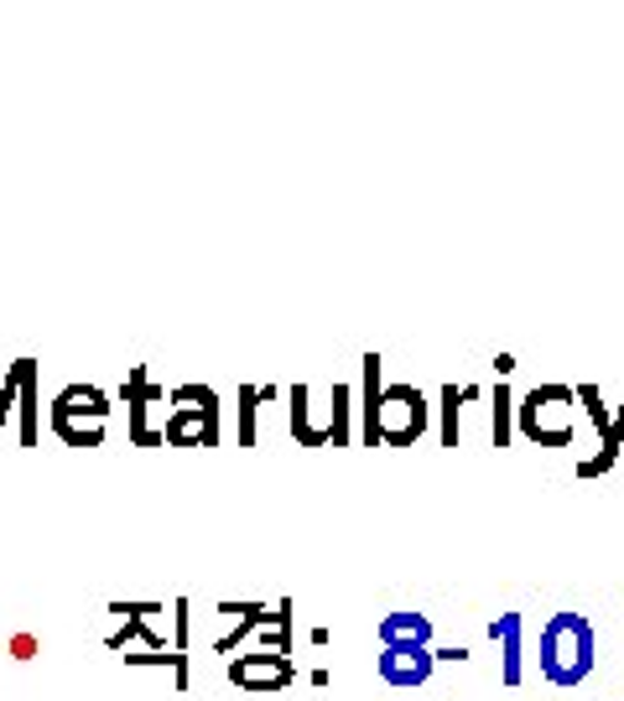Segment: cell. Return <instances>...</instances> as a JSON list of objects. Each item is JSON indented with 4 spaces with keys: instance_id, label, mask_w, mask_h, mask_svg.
<instances>
[{
    "instance_id": "1",
    "label": "cell",
    "mask_w": 624,
    "mask_h": 701,
    "mask_svg": "<svg viewBox=\"0 0 624 701\" xmlns=\"http://www.w3.org/2000/svg\"><path fill=\"white\" fill-rule=\"evenodd\" d=\"M599 665V634L588 613H552L541 629V676L552 686H583Z\"/></svg>"
},
{
    "instance_id": "2",
    "label": "cell",
    "mask_w": 624,
    "mask_h": 701,
    "mask_svg": "<svg viewBox=\"0 0 624 701\" xmlns=\"http://www.w3.org/2000/svg\"><path fill=\"white\" fill-rule=\"evenodd\" d=\"M573 411H577V390L573 385H536L526 396L515 400V426L521 437L536 447H567L573 442Z\"/></svg>"
},
{
    "instance_id": "3",
    "label": "cell",
    "mask_w": 624,
    "mask_h": 701,
    "mask_svg": "<svg viewBox=\"0 0 624 701\" xmlns=\"http://www.w3.org/2000/svg\"><path fill=\"white\" fill-rule=\"evenodd\" d=\"M427 421H433V405H427V396L416 385H385L380 390V442L385 447L422 442Z\"/></svg>"
},
{
    "instance_id": "4",
    "label": "cell",
    "mask_w": 624,
    "mask_h": 701,
    "mask_svg": "<svg viewBox=\"0 0 624 701\" xmlns=\"http://www.w3.org/2000/svg\"><path fill=\"white\" fill-rule=\"evenodd\" d=\"M375 671H380L385 686L411 691V686H427V680H433L437 654H433V644H380V654H375Z\"/></svg>"
},
{
    "instance_id": "5",
    "label": "cell",
    "mask_w": 624,
    "mask_h": 701,
    "mask_svg": "<svg viewBox=\"0 0 624 701\" xmlns=\"http://www.w3.org/2000/svg\"><path fill=\"white\" fill-rule=\"evenodd\" d=\"M229 680L245 686V691H255V697H271V691H287L291 680H297V665H291L287 654H235L229 660Z\"/></svg>"
},
{
    "instance_id": "6",
    "label": "cell",
    "mask_w": 624,
    "mask_h": 701,
    "mask_svg": "<svg viewBox=\"0 0 624 701\" xmlns=\"http://www.w3.org/2000/svg\"><path fill=\"white\" fill-rule=\"evenodd\" d=\"M489 639L500 644V680L504 686H521L526 680V613H500L489 618Z\"/></svg>"
},
{
    "instance_id": "7",
    "label": "cell",
    "mask_w": 624,
    "mask_h": 701,
    "mask_svg": "<svg viewBox=\"0 0 624 701\" xmlns=\"http://www.w3.org/2000/svg\"><path fill=\"white\" fill-rule=\"evenodd\" d=\"M380 370H385V359L375 349L364 353L360 359V405H354V411H360V437H364V447H375L380 442Z\"/></svg>"
},
{
    "instance_id": "8",
    "label": "cell",
    "mask_w": 624,
    "mask_h": 701,
    "mask_svg": "<svg viewBox=\"0 0 624 701\" xmlns=\"http://www.w3.org/2000/svg\"><path fill=\"white\" fill-rule=\"evenodd\" d=\"M167 442H183V447H214L219 442V405L214 411H188V405H177L167 421Z\"/></svg>"
},
{
    "instance_id": "9",
    "label": "cell",
    "mask_w": 624,
    "mask_h": 701,
    "mask_svg": "<svg viewBox=\"0 0 624 701\" xmlns=\"http://www.w3.org/2000/svg\"><path fill=\"white\" fill-rule=\"evenodd\" d=\"M375 634H380V644H433V618L427 613H385Z\"/></svg>"
},
{
    "instance_id": "10",
    "label": "cell",
    "mask_w": 624,
    "mask_h": 701,
    "mask_svg": "<svg viewBox=\"0 0 624 701\" xmlns=\"http://www.w3.org/2000/svg\"><path fill=\"white\" fill-rule=\"evenodd\" d=\"M308 400H312L308 385H291V437H297L302 447H323L328 442V426H317V421H312Z\"/></svg>"
},
{
    "instance_id": "11",
    "label": "cell",
    "mask_w": 624,
    "mask_h": 701,
    "mask_svg": "<svg viewBox=\"0 0 624 701\" xmlns=\"http://www.w3.org/2000/svg\"><path fill=\"white\" fill-rule=\"evenodd\" d=\"M328 442H354V385H334V411H328Z\"/></svg>"
},
{
    "instance_id": "12",
    "label": "cell",
    "mask_w": 624,
    "mask_h": 701,
    "mask_svg": "<svg viewBox=\"0 0 624 701\" xmlns=\"http://www.w3.org/2000/svg\"><path fill=\"white\" fill-rule=\"evenodd\" d=\"M276 385H240V447H255V411L261 400H276Z\"/></svg>"
},
{
    "instance_id": "13",
    "label": "cell",
    "mask_w": 624,
    "mask_h": 701,
    "mask_svg": "<svg viewBox=\"0 0 624 701\" xmlns=\"http://www.w3.org/2000/svg\"><path fill=\"white\" fill-rule=\"evenodd\" d=\"M620 447H624V426H609V437H599V452L577 463V478H603L609 467L620 463Z\"/></svg>"
},
{
    "instance_id": "14",
    "label": "cell",
    "mask_w": 624,
    "mask_h": 701,
    "mask_svg": "<svg viewBox=\"0 0 624 701\" xmlns=\"http://www.w3.org/2000/svg\"><path fill=\"white\" fill-rule=\"evenodd\" d=\"M479 396V385H442V447H458V405Z\"/></svg>"
},
{
    "instance_id": "15",
    "label": "cell",
    "mask_w": 624,
    "mask_h": 701,
    "mask_svg": "<svg viewBox=\"0 0 624 701\" xmlns=\"http://www.w3.org/2000/svg\"><path fill=\"white\" fill-rule=\"evenodd\" d=\"M489 405H495V447H510V437H515V396H510L504 379L489 390Z\"/></svg>"
},
{
    "instance_id": "16",
    "label": "cell",
    "mask_w": 624,
    "mask_h": 701,
    "mask_svg": "<svg viewBox=\"0 0 624 701\" xmlns=\"http://www.w3.org/2000/svg\"><path fill=\"white\" fill-rule=\"evenodd\" d=\"M573 390H577V405H583V416L594 421V431H599V437H609V426H614V411L603 405L599 385H573Z\"/></svg>"
},
{
    "instance_id": "17",
    "label": "cell",
    "mask_w": 624,
    "mask_h": 701,
    "mask_svg": "<svg viewBox=\"0 0 624 701\" xmlns=\"http://www.w3.org/2000/svg\"><path fill=\"white\" fill-rule=\"evenodd\" d=\"M172 400H177V405H188V411H214L219 405V396L209 390V385H177Z\"/></svg>"
},
{
    "instance_id": "18",
    "label": "cell",
    "mask_w": 624,
    "mask_h": 701,
    "mask_svg": "<svg viewBox=\"0 0 624 701\" xmlns=\"http://www.w3.org/2000/svg\"><path fill=\"white\" fill-rule=\"evenodd\" d=\"M437 660H458V665H463V660H469V650H463V644H442V650H433Z\"/></svg>"
},
{
    "instance_id": "19",
    "label": "cell",
    "mask_w": 624,
    "mask_h": 701,
    "mask_svg": "<svg viewBox=\"0 0 624 701\" xmlns=\"http://www.w3.org/2000/svg\"><path fill=\"white\" fill-rule=\"evenodd\" d=\"M614 426H624V400H620V405H614Z\"/></svg>"
}]
</instances>
